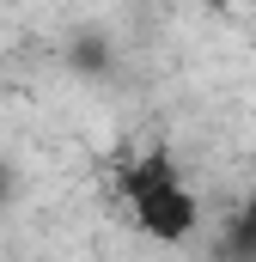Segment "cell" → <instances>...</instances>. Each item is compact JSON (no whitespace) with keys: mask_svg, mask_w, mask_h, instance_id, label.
<instances>
[{"mask_svg":"<svg viewBox=\"0 0 256 262\" xmlns=\"http://www.w3.org/2000/svg\"><path fill=\"white\" fill-rule=\"evenodd\" d=\"M122 201H128V213H134V226L146 238H159V244H183L195 232V220H201L189 183L177 177V165H171L165 146H153L146 159L122 165Z\"/></svg>","mask_w":256,"mask_h":262,"instance_id":"6da1fadb","label":"cell"},{"mask_svg":"<svg viewBox=\"0 0 256 262\" xmlns=\"http://www.w3.org/2000/svg\"><path fill=\"white\" fill-rule=\"evenodd\" d=\"M61 67L73 79H110V73H116V43H110L104 31H73L61 43Z\"/></svg>","mask_w":256,"mask_h":262,"instance_id":"7a4b0ae2","label":"cell"},{"mask_svg":"<svg viewBox=\"0 0 256 262\" xmlns=\"http://www.w3.org/2000/svg\"><path fill=\"white\" fill-rule=\"evenodd\" d=\"M214 262H256V195L232 213V226L220 232V250H214Z\"/></svg>","mask_w":256,"mask_h":262,"instance_id":"3957f363","label":"cell"},{"mask_svg":"<svg viewBox=\"0 0 256 262\" xmlns=\"http://www.w3.org/2000/svg\"><path fill=\"white\" fill-rule=\"evenodd\" d=\"M18 201V171H12V159H0V213Z\"/></svg>","mask_w":256,"mask_h":262,"instance_id":"277c9868","label":"cell"}]
</instances>
